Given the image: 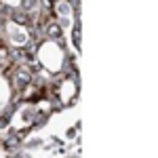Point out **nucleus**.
Wrapping results in <instances>:
<instances>
[{
    "instance_id": "nucleus-1",
    "label": "nucleus",
    "mask_w": 158,
    "mask_h": 158,
    "mask_svg": "<svg viewBox=\"0 0 158 158\" xmlns=\"http://www.w3.org/2000/svg\"><path fill=\"white\" fill-rule=\"evenodd\" d=\"M42 30H44V34H47L49 38H55V40H59V38H61V25H57L55 21L47 23Z\"/></svg>"
},
{
    "instance_id": "nucleus-2",
    "label": "nucleus",
    "mask_w": 158,
    "mask_h": 158,
    "mask_svg": "<svg viewBox=\"0 0 158 158\" xmlns=\"http://www.w3.org/2000/svg\"><path fill=\"white\" fill-rule=\"evenodd\" d=\"M36 4H38V0H23V4H21V11L30 13V9H34Z\"/></svg>"
},
{
    "instance_id": "nucleus-3",
    "label": "nucleus",
    "mask_w": 158,
    "mask_h": 158,
    "mask_svg": "<svg viewBox=\"0 0 158 158\" xmlns=\"http://www.w3.org/2000/svg\"><path fill=\"white\" fill-rule=\"evenodd\" d=\"M6 127H9V120H6L4 116H0V131H2V129H6Z\"/></svg>"
}]
</instances>
